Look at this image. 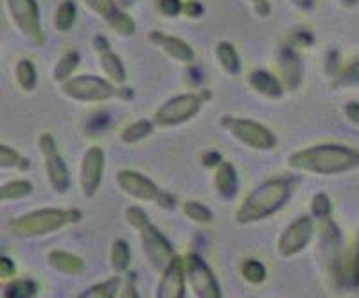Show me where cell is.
<instances>
[{"mask_svg": "<svg viewBox=\"0 0 359 298\" xmlns=\"http://www.w3.org/2000/svg\"><path fill=\"white\" fill-rule=\"evenodd\" d=\"M311 216L316 221L327 219V217L332 216L331 198L327 196L325 192H318V194L313 196V200H311Z\"/></svg>", "mask_w": 359, "mask_h": 298, "instance_id": "8d00e7d4", "label": "cell"}, {"mask_svg": "<svg viewBox=\"0 0 359 298\" xmlns=\"http://www.w3.org/2000/svg\"><path fill=\"white\" fill-rule=\"evenodd\" d=\"M107 24L115 34H118V36H123V38H130L137 33V22L133 20L131 15H128L126 9H118V11L115 13L114 17H111Z\"/></svg>", "mask_w": 359, "mask_h": 298, "instance_id": "4dcf8cb0", "label": "cell"}, {"mask_svg": "<svg viewBox=\"0 0 359 298\" xmlns=\"http://www.w3.org/2000/svg\"><path fill=\"white\" fill-rule=\"evenodd\" d=\"M214 54H216L217 63L221 65V69L229 74V76H237V74L241 72V57H239V53H237L232 41H217Z\"/></svg>", "mask_w": 359, "mask_h": 298, "instance_id": "44dd1931", "label": "cell"}, {"mask_svg": "<svg viewBox=\"0 0 359 298\" xmlns=\"http://www.w3.org/2000/svg\"><path fill=\"white\" fill-rule=\"evenodd\" d=\"M250 4H252L253 13L257 15V17L266 18L269 17V13H271V4H269V0H248Z\"/></svg>", "mask_w": 359, "mask_h": 298, "instance_id": "b9f144b4", "label": "cell"}, {"mask_svg": "<svg viewBox=\"0 0 359 298\" xmlns=\"http://www.w3.org/2000/svg\"><path fill=\"white\" fill-rule=\"evenodd\" d=\"M221 162H223V158H221V155L217 151H208V153H205V155H203V165H205V168L216 169Z\"/></svg>", "mask_w": 359, "mask_h": 298, "instance_id": "ee69618b", "label": "cell"}, {"mask_svg": "<svg viewBox=\"0 0 359 298\" xmlns=\"http://www.w3.org/2000/svg\"><path fill=\"white\" fill-rule=\"evenodd\" d=\"M17 275V266L8 255H2L0 257V277L2 278H15Z\"/></svg>", "mask_w": 359, "mask_h": 298, "instance_id": "60d3db41", "label": "cell"}, {"mask_svg": "<svg viewBox=\"0 0 359 298\" xmlns=\"http://www.w3.org/2000/svg\"><path fill=\"white\" fill-rule=\"evenodd\" d=\"M38 149L43 156L45 163V175L49 185L57 192V194H65L70 187V172L67 168L65 160L57 151V142L49 131H45L38 137Z\"/></svg>", "mask_w": 359, "mask_h": 298, "instance_id": "8fae6325", "label": "cell"}, {"mask_svg": "<svg viewBox=\"0 0 359 298\" xmlns=\"http://www.w3.org/2000/svg\"><path fill=\"white\" fill-rule=\"evenodd\" d=\"M135 2H137V0H117V4H118V8H121V9L131 8V6H133Z\"/></svg>", "mask_w": 359, "mask_h": 298, "instance_id": "7dc6e473", "label": "cell"}, {"mask_svg": "<svg viewBox=\"0 0 359 298\" xmlns=\"http://www.w3.org/2000/svg\"><path fill=\"white\" fill-rule=\"evenodd\" d=\"M0 168H13L18 169V171H27L31 168V162L25 156H22L17 149L9 147L8 144H0Z\"/></svg>", "mask_w": 359, "mask_h": 298, "instance_id": "1f68e13d", "label": "cell"}, {"mask_svg": "<svg viewBox=\"0 0 359 298\" xmlns=\"http://www.w3.org/2000/svg\"><path fill=\"white\" fill-rule=\"evenodd\" d=\"M214 187H216V192L224 200H232L237 194V189H239V178H237V171L233 168V163L223 162L216 168V172H214Z\"/></svg>", "mask_w": 359, "mask_h": 298, "instance_id": "d6986e66", "label": "cell"}, {"mask_svg": "<svg viewBox=\"0 0 359 298\" xmlns=\"http://www.w3.org/2000/svg\"><path fill=\"white\" fill-rule=\"evenodd\" d=\"M147 40L151 41L153 46L158 47L162 53L168 54L171 60L182 63V65H191L194 60H196V53L189 46L187 41L182 40L178 36H171V34H165L162 31H151Z\"/></svg>", "mask_w": 359, "mask_h": 298, "instance_id": "e0dca14e", "label": "cell"}, {"mask_svg": "<svg viewBox=\"0 0 359 298\" xmlns=\"http://www.w3.org/2000/svg\"><path fill=\"white\" fill-rule=\"evenodd\" d=\"M182 212H184V216L187 217L189 221L198 223V225H208V223H212L214 219L212 210L198 200L184 201V203H182Z\"/></svg>", "mask_w": 359, "mask_h": 298, "instance_id": "f1b7e54d", "label": "cell"}, {"mask_svg": "<svg viewBox=\"0 0 359 298\" xmlns=\"http://www.w3.org/2000/svg\"><path fill=\"white\" fill-rule=\"evenodd\" d=\"M293 187V178L290 176H277L257 185L237 207L236 221L239 225H252L268 219L291 200Z\"/></svg>", "mask_w": 359, "mask_h": 298, "instance_id": "7a4b0ae2", "label": "cell"}, {"mask_svg": "<svg viewBox=\"0 0 359 298\" xmlns=\"http://www.w3.org/2000/svg\"><path fill=\"white\" fill-rule=\"evenodd\" d=\"M248 85L255 94L262 95L266 99H280L286 92L284 83L278 76L271 74L269 70H253L248 78Z\"/></svg>", "mask_w": 359, "mask_h": 298, "instance_id": "ac0fdd59", "label": "cell"}, {"mask_svg": "<svg viewBox=\"0 0 359 298\" xmlns=\"http://www.w3.org/2000/svg\"><path fill=\"white\" fill-rule=\"evenodd\" d=\"M79 60H81V57H79L78 50H67V53L57 60L56 65H54V70H53L54 81L65 83L69 81L70 78H74V72H76L79 67Z\"/></svg>", "mask_w": 359, "mask_h": 298, "instance_id": "cb8c5ba5", "label": "cell"}, {"mask_svg": "<svg viewBox=\"0 0 359 298\" xmlns=\"http://www.w3.org/2000/svg\"><path fill=\"white\" fill-rule=\"evenodd\" d=\"M343 114H345V117H347L352 124L359 126V102L358 101L347 102V104L343 107Z\"/></svg>", "mask_w": 359, "mask_h": 298, "instance_id": "7bdbcfd3", "label": "cell"}, {"mask_svg": "<svg viewBox=\"0 0 359 298\" xmlns=\"http://www.w3.org/2000/svg\"><path fill=\"white\" fill-rule=\"evenodd\" d=\"M6 9L11 18V24L18 33L33 43L34 47H43L47 38L41 25L40 6L36 0H6Z\"/></svg>", "mask_w": 359, "mask_h": 298, "instance_id": "9c48e42d", "label": "cell"}, {"mask_svg": "<svg viewBox=\"0 0 359 298\" xmlns=\"http://www.w3.org/2000/svg\"><path fill=\"white\" fill-rule=\"evenodd\" d=\"M117 298H140L137 284H135V277H128L126 280L123 282V287L118 291Z\"/></svg>", "mask_w": 359, "mask_h": 298, "instance_id": "f35d334b", "label": "cell"}, {"mask_svg": "<svg viewBox=\"0 0 359 298\" xmlns=\"http://www.w3.org/2000/svg\"><path fill=\"white\" fill-rule=\"evenodd\" d=\"M332 86H336V88L359 86V57L339 69V72L332 78Z\"/></svg>", "mask_w": 359, "mask_h": 298, "instance_id": "d6a6232c", "label": "cell"}, {"mask_svg": "<svg viewBox=\"0 0 359 298\" xmlns=\"http://www.w3.org/2000/svg\"><path fill=\"white\" fill-rule=\"evenodd\" d=\"M47 262L53 270L65 275H81L85 271V261L76 253L65 250H50L47 253Z\"/></svg>", "mask_w": 359, "mask_h": 298, "instance_id": "ffe728a7", "label": "cell"}, {"mask_svg": "<svg viewBox=\"0 0 359 298\" xmlns=\"http://www.w3.org/2000/svg\"><path fill=\"white\" fill-rule=\"evenodd\" d=\"M92 46H94V50L97 53V63L101 67L102 74H104V78L110 79L117 86H123L128 78L126 67H124L121 56L111 50L108 38L102 36V34H95L94 40H92Z\"/></svg>", "mask_w": 359, "mask_h": 298, "instance_id": "5bb4252c", "label": "cell"}, {"mask_svg": "<svg viewBox=\"0 0 359 298\" xmlns=\"http://www.w3.org/2000/svg\"><path fill=\"white\" fill-rule=\"evenodd\" d=\"M15 79H17V85L20 86L22 90L33 92L38 83V70L34 63L27 57L18 60L17 67H15Z\"/></svg>", "mask_w": 359, "mask_h": 298, "instance_id": "4316f807", "label": "cell"}, {"mask_svg": "<svg viewBox=\"0 0 359 298\" xmlns=\"http://www.w3.org/2000/svg\"><path fill=\"white\" fill-rule=\"evenodd\" d=\"M76 18H78V6L72 0H63L62 4L57 6L56 11H54L53 24L56 27V31L60 33H67L76 24Z\"/></svg>", "mask_w": 359, "mask_h": 298, "instance_id": "d4e9b609", "label": "cell"}, {"mask_svg": "<svg viewBox=\"0 0 359 298\" xmlns=\"http://www.w3.org/2000/svg\"><path fill=\"white\" fill-rule=\"evenodd\" d=\"M304 67L297 49L291 43L278 50V78L284 83V88L294 92L302 83Z\"/></svg>", "mask_w": 359, "mask_h": 298, "instance_id": "2e32d148", "label": "cell"}, {"mask_svg": "<svg viewBox=\"0 0 359 298\" xmlns=\"http://www.w3.org/2000/svg\"><path fill=\"white\" fill-rule=\"evenodd\" d=\"M287 168L316 176L343 175L359 168V149L336 142L314 144L291 153Z\"/></svg>", "mask_w": 359, "mask_h": 298, "instance_id": "6da1fadb", "label": "cell"}, {"mask_svg": "<svg viewBox=\"0 0 359 298\" xmlns=\"http://www.w3.org/2000/svg\"><path fill=\"white\" fill-rule=\"evenodd\" d=\"M62 94L76 102H104L121 95V86L92 74L74 76L62 83Z\"/></svg>", "mask_w": 359, "mask_h": 298, "instance_id": "ba28073f", "label": "cell"}, {"mask_svg": "<svg viewBox=\"0 0 359 298\" xmlns=\"http://www.w3.org/2000/svg\"><path fill=\"white\" fill-rule=\"evenodd\" d=\"M81 2L88 11H92L95 17L102 18L104 22L110 20L115 13L121 9L117 4V0H81Z\"/></svg>", "mask_w": 359, "mask_h": 298, "instance_id": "e575fe53", "label": "cell"}, {"mask_svg": "<svg viewBox=\"0 0 359 298\" xmlns=\"http://www.w3.org/2000/svg\"><path fill=\"white\" fill-rule=\"evenodd\" d=\"M205 8L198 0H185L184 2V15L189 18H200L203 15Z\"/></svg>", "mask_w": 359, "mask_h": 298, "instance_id": "ab89813d", "label": "cell"}, {"mask_svg": "<svg viewBox=\"0 0 359 298\" xmlns=\"http://www.w3.org/2000/svg\"><path fill=\"white\" fill-rule=\"evenodd\" d=\"M219 126L223 128L230 137L237 140L243 146L255 149V151H271L277 147V137L264 124L252 121L246 117H237V115H223L219 121Z\"/></svg>", "mask_w": 359, "mask_h": 298, "instance_id": "52a82bcc", "label": "cell"}, {"mask_svg": "<svg viewBox=\"0 0 359 298\" xmlns=\"http://www.w3.org/2000/svg\"><path fill=\"white\" fill-rule=\"evenodd\" d=\"M185 291H187V277H185L184 257L176 255L168 268L160 273L155 298H185Z\"/></svg>", "mask_w": 359, "mask_h": 298, "instance_id": "9a60e30c", "label": "cell"}, {"mask_svg": "<svg viewBox=\"0 0 359 298\" xmlns=\"http://www.w3.org/2000/svg\"><path fill=\"white\" fill-rule=\"evenodd\" d=\"M338 2L343 6V8H347V9L355 8V6L359 4V0H338Z\"/></svg>", "mask_w": 359, "mask_h": 298, "instance_id": "bcb514c9", "label": "cell"}, {"mask_svg": "<svg viewBox=\"0 0 359 298\" xmlns=\"http://www.w3.org/2000/svg\"><path fill=\"white\" fill-rule=\"evenodd\" d=\"M104 163H107V155L101 146L88 147L83 155L79 165V187L85 198H94L97 194L104 175Z\"/></svg>", "mask_w": 359, "mask_h": 298, "instance_id": "4fadbf2b", "label": "cell"}, {"mask_svg": "<svg viewBox=\"0 0 359 298\" xmlns=\"http://www.w3.org/2000/svg\"><path fill=\"white\" fill-rule=\"evenodd\" d=\"M187 286L196 298H223L219 282L210 270V266L198 255L187 253L184 257Z\"/></svg>", "mask_w": 359, "mask_h": 298, "instance_id": "30bf717a", "label": "cell"}, {"mask_svg": "<svg viewBox=\"0 0 359 298\" xmlns=\"http://www.w3.org/2000/svg\"><path fill=\"white\" fill-rule=\"evenodd\" d=\"M131 264V250L128 241L124 239H115L111 243V250H110V266L114 273L123 275L130 270Z\"/></svg>", "mask_w": 359, "mask_h": 298, "instance_id": "603a6c76", "label": "cell"}, {"mask_svg": "<svg viewBox=\"0 0 359 298\" xmlns=\"http://www.w3.org/2000/svg\"><path fill=\"white\" fill-rule=\"evenodd\" d=\"M81 219L83 212L79 208L47 207L15 217L8 223V230L18 239H34V237L50 236L65 226L76 225Z\"/></svg>", "mask_w": 359, "mask_h": 298, "instance_id": "3957f363", "label": "cell"}, {"mask_svg": "<svg viewBox=\"0 0 359 298\" xmlns=\"http://www.w3.org/2000/svg\"><path fill=\"white\" fill-rule=\"evenodd\" d=\"M117 185L126 196L133 198V200L158 205L163 210H175L176 208V198L171 192L163 191L151 178H147L146 175L135 171V169H121L117 172Z\"/></svg>", "mask_w": 359, "mask_h": 298, "instance_id": "8992f818", "label": "cell"}, {"mask_svg": "<svg viewBox=\"0 0 359 298\" xmlns=\"http://www.w3.org/2000/svg\"><path fill=\"white\" fill-rule=\"evenodd\" d=\"M33 194V184L29 180H11L8 184H4L0 187V201L6 203V201H15L22 200V198H27Z\"/></svg>", "mask_w": 359, "mask_h": 298, "instance_id": "f546056e", "label": "cell"}, {"mask_svg": "<svg viewBox=\"0 0 359 298\" xmlns=\"http://www.w3.org/2000/svg\"><path fill=\"white\" fill-rule=\"evenodd\" d=\"M153 128H155V123H153V121H147V118L135 121V123H131L130 126H126L121 131V142L128 144V146L142 142L144 139H147V137L151 135Z\"/></svg>", "mask_w": 359, "mask_h": 298, "instance_id": "484cf974", "label": "cell"}, {"mask_svg": "<svg viewBox=\"0 0 359 298\" xmlns=\"http://www.w3.org/2000/svg\"><path fill=\"white\" fill-rule=\"evenodd\" d=\"M212 97V92H189V94H178L163 101L153 114V123L160 128L180 126L189 123L196 117L205 107V102Z\"/></svg>", "mask_w": 359, "mask_h": 298, "instance_id": "5b68a950", "label": "cell"}, {"mask_svg": "<svg viewBox=\"0 0 359 298\" xmlns=\"http://www.w3.org/2000/svg\"><path fill=\"white\" fill-rule=\"evenodd\" d=\"M290 2L300 11H309L314 6V0H290Z\"/></svg>", "mask_w": 359, "mask_h": 298, "instance_id": "f6af8a7d", "label": "cell"}, {"mask_svg": "<svg viewBox=\"0 0 359 298\" xmlns=\"http://www.w3.org/2000/svg\"><path fill=\"white\" fill-rule=\"evenodd\" d=\"M124 219L139 236L140 246H142L147 262L153 266V270L162 273L168 268L169 262L176 257L175 248H172L168 237L153 225V221L149 219V216L144 212V208H140L139 205L128 207L124 210Z\"/></svg>", "mask_w": 359, "mask_h": 298, "instance_id": "277c9868", "label": "cell"}, {"mask_svg": "<svg viewBox=\"0 0 359 298\" xmlns=\"http://www.w3.org/2000/svg\"><path fill=\"white\" fill-rule=\"evenodd\" d=\"M316 226H314L313 216H300L284 229V232L278 236L277 252L280 257L290 259L302 253L313 241Z\"/></svg>", "mask_w": 359, "mask_h": 298, "instance_id": "7c38bea8", "label": "cell"}, {"mask_svg": "<svg viewBox=\"0 0 359 298\" xmlns=\"http://www.w3.org/2000/svg\"><path fill=\"white\" fill-rule=\"evenodd\" d=\"M241 275L248 284L259 286L268 277V270H266V266L261 261H257V259H246L241 264Z\"/></svg>", "mask_w": 359, "mask_h": 298, "instance_id": "836d02e7", "label": "cell"}, {"mask_svg": "<svg viewBox=\"0 0 359 298\" xmlns=\"http://www.w3.org/2000/svg\"><path fill=\"white\" fill-rule=\"evenodd\" d=\"M343 284H347L352 290H358L359 287V243L355 246L352 257L348 259V262L343 264Z\"/></svg>", "mask_w": 359, "mask_h": 298, "instance_id": "d590c367", "label": "cell"}, {"mask_svg": "<svg viewBox=\"0 0 359 298\" xmlns=\"http://www.w3.org/2000/svg\"><path fill=\"white\" fill-rule=\"evenodd\" d=\"M38 293V286L34 280L29 278H13L2 287L0 298H34Z\"/></svg>", "mask_w": 359, "mask_h": 298, "instance_id": "83f0119b", "label": "cell"}, {"mask_svg": "<svg viewBox=\"0 0 359 298\" xmlns=\"http://www.w3.org/2000/svg\"><path fill=\"white\" fill-rule=\"evenodd\" d=\"M121 287H123V278H121V275L115 273L114 277L90 286L78 298H117Z\"/></svg>", "mask_w": 359, "mask_h": 298, "instance_id": "7402d4cb", "label": "cell"}, {"mask_svg": "<svg viewBox=\"0 0 359 298\" xmlns=\"http://www.w3.org/2000/svg\"><path fill=\"white\" fill-rule=\"evenodd\" d=\"M156 9L162 17H178L184 13V2L182 0H158Z\"/></svg>", "mask_w": 359, "mask_h": 298, "instance_id": "74e56055", "label": "cell"}]
</instances>
